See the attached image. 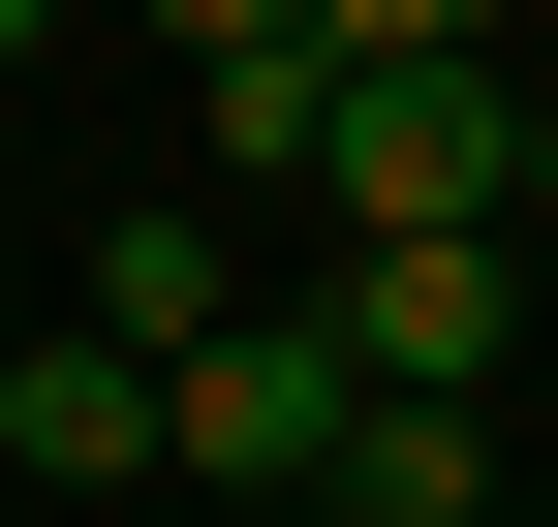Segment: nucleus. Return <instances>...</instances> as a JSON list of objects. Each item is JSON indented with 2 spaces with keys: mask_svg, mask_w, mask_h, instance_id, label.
<instances>
[{
  "mask_svg": "<svg viewBox=\"0 0 558 527\" xmlns=\"http://www.w3.org/2000/svg\"><path fill=\"white\" fill-rule=\"evenodd\" d=\"M156 466L248 497V527H311V466H341V342H311V280H248L218 342H156Z\"/></svg>",
  "mask_w": 558,
  "mask_h": 527,
  "instance_id": "nucleus-1",
  "label": "nucleus"
},
{
  "mask_svg": "<svg viewBox=\"0 0 558 527\" xmlns=\"http://www.w3.org/2000/svg\"><path fill=\"white\" fill-rule=\"evenodd\" d=\"M311 342H341V404H497V342H527V218H403V248H341Z\"/></svg>",
  "mask_w": 558,
  "mask_h": 527,
  "instance_id": "nucleus-2",
  "label": "nucleus"
},
{
  "mask_svg": "<svg viewBox=\"0 0 558 527\" xmlns=\"http://www.w3.org/2000/svg\"><path fill=\"white\" fill-rule=\"evenodd\" d=\"M311 186H341V248L497 218V186H527V62H341V94H311Z\"/></svg>",
  "mask_w": 558,
  "mask_h": 527,
  "instance_id": "nucleus-3",
  "label": "nucleus"
},
{
  "mask_svg": "<svg viewBox=\"0 0 558 527\" xmlns=\"http://www.w3.org/2000/svg\"><path fill=\"white\" fill-rule=\"evenodd\" d=\"M0 466H32V497H124V466H156V372H124L94 310H62V342H0Z\"/></svg>",
  "mask_w": 558,
  "mask_h": 527,
  "instance_id": "nucleus-4",
  "label": "nucleus"
},
{
  "mask_svg": "<svg viewBox=\"0 0 558 527\" xmlns=\"http://www.w3.org/2000/svg\"><path fill=\"white\" fill-rule=\"evenodd\" d=\"M527 466H497V404H341V466H311V527H497Z\"/></svg>",
  "mask_w": 558,
  "mask_h": 527,
  "instance_id": "nucleus-5",
  "label": "nucleus"
},
{
  "mask_svg": "<svg viewBox=\"0 0 558 527\" xmlns=\"http://www.w3.org/2000/svg\"><path fill=\"white\" fill-rule=\"evenodd\" d=\"M218 310H248V248H218V218H124V248H94V342H124V372L218 342Z\"/></svg>",
  "mask_w": 558,
  "mask_h": 527,
  "instance_id": "nucleus-6",
  "label": "nucleus"
},
{
  "mask_svg": "<svg viewBox=\"0 0 558 527\" xmlns=\"http://www.w3.org/2000/svg\"><path fill=\"white\" fill-rule=\"evenodd\" d=\"M186 94H218V156H248V186H311V94H341V62H311V32H248V62H186Z\"/></svg>",
  "mask_w": 558,
  "mask_h": 527,
  "instance_id": "nucleus-7",
  "label": "nucleus"
},
{
  "mask_svg": "<svg viewBox=\"0 0 558 527\" xmlns=\"http://www.w3.org/2000/svg\"><path fill=\"white\" fill-rule=\"evenodd\" d=\"M311 62H497V0H311Z\"/></svg>",
  "mask_w": 558,
  "mask_h": 527,
  "instance_id": "nucleus-8",
  "label": "nucleus"
},
{
  "mask_svg": "<svg viewBox=\"0 0 558 527\" xmlns=\"http://www.w3.org/2000/svg\"><path fill=\"white\" fill-rule=\"evenodd\" d=\"M124 32H186V62H248V32H311V0H124Z\"/></svg>",
  "mask_w": 558,
  "mask_h": 527,
  "instance_id": "nucleus-9",
  "label": "nucleus"
},
{
  "mask_svg": "<svg viewBox=\"0 0 558 527\" xmlns=\"http://www.w3.org/2000/svg\"><path fill=\"white\" fill-rule=\"evenodd\" d=\"M497 218H527V248H558V94H527V186H497Z\"/></svg>",
  "mask_w": 558,
  "mask_h": 527,
  "instance_id": "nucleus-10",
  "label": "nucleus"
},
{
  "mask_svg": "<svg viewBox=\"0 0 558 527\" xmlns=\"http://www.w3.org/2000/svg\"><path fill=\"white\" fill-rule=\"evenodd\" d=\"M32 32H62V0H0V62H32Z\"/></svg>",
  "mask_w": 558,
  "mask_h": 527,
  "instance_id": "nucleus-11",
  "label": "nucleus"
},
{
  "mask_svg": "<svg viewBox=\"0 0 558 527\" xmlns=\"http://www.w3.org/2000/svg\"><path fill=\"white\" fill-rule=\"evenodd\" d=\"M527 527H558V466H527Z\"/></svg>",
  "mask_w": 558,
  "mask_h": 527,
  "instance_id": "nucleus-12",
  "label": "nucleus"
},
{
  "mask_svg": "<svg viewBox=\"0 0 558 527\" xmlns=\"http://www.w3.org/2000/svg\"><path fill=\"white\" fill-rule=\"evenodd\" d=\"M497 527H527V497H497Z\"/></svg>",
  "mask_w": 558,
  "mask_h": 527,
  "instance_id": "nucleus-13",
  "label": "nucleus"
}]
</instances>
